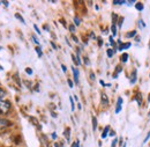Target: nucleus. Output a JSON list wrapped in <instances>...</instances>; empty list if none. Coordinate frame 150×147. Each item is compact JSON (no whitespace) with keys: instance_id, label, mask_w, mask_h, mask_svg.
Wrapping results in <instances>:
<instances>
[{"instance_id":"obj_14","label":"nucleus","mask_w":150,"mask_h":147,"mask_svg":"<svg viewBox=\"0 0 150 147\" xmlns=\"http://www.w3.org/2000/svg\"><path fill=\"white\" fill-rule=\"evenodd\" d=\"M15 18L18 19V20H20V21H21V22H22V23H23V24H24V23H25V21H24V19L22 18V16H21V15H20L19 13H16V14H15Z\"/></svg>"},{"instance_id":"obj_40","label":"nucleus","mask_w":150,"mask_h":147,"mask_svg":"<svg viewBox=\"0 0 150 147\" xmlns=\"http://www.w3.org/2000/svg\"><path fill=\"white\" fill-rule=\"evenodd\" d=\"M51 44H52V46H53V49H57V45H56V44H54V43H53V42H52Z\"/></svg>"},{"instance_id":"obj_36","label":"nucleus","mask_w":150,"mask_h":147,"mask_svg":"<svg viewBox=\"0 0 150 147\" xmlns=\"http://www.w3.org/2000/svg\"><path fill=\"white\" fill-rule=\"evenodd\" d=\"M2 5H5V6L7 7V6L9 5V4H8V1H2Z\"/></svg>"},{"instance_id":"obj_38","label":"nucleus","mask_w":150,"mask_h":147,"mask_svg":"<svg viewBox=\"0 0 150 147\" xmlns=\"http://www.w3.org/2000/svg\"><path fill=\"white\" fill-rule=\"evenodd\" d=\"M126 4H127V5H133L134 1H126Z\"/></svg>"},{"instance_id":"obj_17","label":"nucleus","mask_w":150,"mask_h":147,"mask_svg":"<svg viewBox=\"0 0 150 147\" xmlns=\"http://www.w3.org/2000/svg\"><path fill=\"white\" fill-rule=\"evenodd\" d=\"M69 101H71V107H72V110L74 111L75 110V106H74V100H73V97L71 96L69 97Z\"/></svg>"},{"instance_id":"obj_44","label":"nucleus","mask_w":150,"mask_h":147,"mask_svg":"<svg viewBox=\"0 0 150 147\" xmlns=\"http://www.w3.org/2000/svg\"><path fill=\"white\" fill-rule=\"evenodd\" d=\"M0 70H2V67H1V66H0Z\"/></svg>"},{"instance_id":"obj_5","label":"nucleus","mask_w":150,"mask_h":147,"mask_svg":"<svg viewBox=\"0 0 150 147\" xmlns=\"http://www.w3.org/2000/svg\"><path fill=\"white\" fill-rule=\"evenodd\" d=\"M102 104L103 106H108L109 104V98H108V96L104 93L102 94Z\"/></svg>"},{"instance_id":"obj_41","label":"nucleus","mask_w":150,"mask_h":147,"mask_svg":"<svg viewBox=\"0 0 150 147\" xmlns=\"http://www.w3.org/2000/svg\"><path fill=\"white\" fill-rule=\"evenodd\" d=\"M127 146V144H126V143H125V144H124V145H122V147H126Z\"/></svg>"},{"instance_id":"obj_3","label":"nucleus","mask_w":150,"mask_h":147,"mask_svg":"<svg viewBox=\"0 0 150 147\" xmlns=\"http://www.w3.org/2000/svg\"><path fill=\"white\" fill-rule=\"evenodd\" d=\"M8 125H9V122H8V121H6V119H1V118H0V130L7 128Z\"/></svg>"},{"instance_id":"obj_39","label":"nucleus","mask_w":150,"mask_h":147,"mask_svg":"<svg viewBox=\"0 0 150 147\" xmlns=\"http://www.w3.org/2000/svg\"><path fill=\"white\" fill-rule=\"evenodd\" d=\"M72 37H73V39H74V41H75V42H76V43L79 42V39H77V38H76V37H75V36H72Z\"/></svg>"},{"instance_id":"obj_6","label":"nucleus","mask_w":150,"mask_h":147,"mask_svg":"<svg viewBox=\"0 0 150 147\" xmlns=\"http://www.w3.org/2000/svg\"><path fill=\"white\" fill-rule=\"evenodd\" d=\"M72 71H73V74H74V81L76 83H79V71L75 67H72Z\"/></svg>"},{"instance_id":"obj_27","label":"nucleus","mask_w":150,"mask_h":147,"mask_svg":"<svg viewBox=\"0 0 150 147\" xmlns=\"http://www.w3.org/2000/svg\"><path fill=\"white\" fill-rule=\"evenodd\" d=\"M25 72H27V73L29 74V75H30V74H33V70L28 67V69H25Z\"/></svg>"},{"instance_id":"obj_1","label":"nucleus","mask_w":150,"mask_h":147,"mask_svg":"<svg viewBox=\"0 0 150 147\" xmlns=\"http://www.w3.org/2000/svg\"><path fill=\"white\" fill-rule=\"evenodd\" d=\"M11 109V103L6 100H0V113H7Z\"/></svg>"},{"instance_id":"obj_26","label":"nucleus","mask_w":150,"mask_h":147,"mask_svg":"<svg viewBox=\"0 0 150 147\" xmlns=\"http://www.w3.org/2000/svg\"><path fill=\"white\" fill-rule=\"evenodd\" d=\"M74 22H75V24H76V26H79V24H80V19L74 18Z\"/></svg>"},{"instance_id":"obj_23","label":"nucleus","mask_w":150,"mask_h":147,"mask_svg":"<svg viewBox=\"0 0 150 147\" xmlns=\"http://www.w3.org/2000/svg\"><path fill=\"white\" fill-rule=\"evenodd\" d=\"M79 145H80V141H79V140H76V141H75L74 144H73V145H72L71 147H80Z\"/></svg>"},{"instance_id":"obj_30","label":"nucleus","mask_w":150,"mask_h":147,"mask_svg":"<svg viewBox=\"0 0 150 147\" xmlns=\"http://www.w3.org/2000/svg\"><path fill=\"white\" fill-rule=\"evenodd\" d=\"M69 30H71L72 33H74L75 31V27L73 26V24H72V26H69Z\"/></svg>"},{"instance_id":"obj_18","label":"nucleus","mask_w":150,"mask_h":147,"mask_svg":"<svg viewBox=\"0 0 150 147\" xmlns=\"http://www.w3.org/2000/svg\"><path fill=\"white\" fill-rule=\"evenodd\" d=\"M124 4H126V1H121V0H115V1H113V5H124Z\"/></svg>"},{"instance_id":"obj_29","label":"nucleus","mask_w":150,"mask_h":147,"mask_svg":"<svg viewBox=\"0 0 150 147\" xmlns=\"http://www.w3.org/2000/svg\"><path fill=\"white\" fill-rule=\"evenodd\" d=\"M110 43H111L112 46H115V43H114V41H113V37H110Z\"/></svg>"},{"instance_id":"obj_11","label":"nucleus","mask_w":150,"mask_h":147,"mask_svg":"<svg viewBox=\"0 0 150 147\" xmlns=\"http://www.w3.org/2000/svg\"><path fill=\"white\" fill-rule=\"evenodd\" d=\"M135 35H136V30H133V31H129V33L126 34V36L128 37V38H132V37H134Z\"/></svg>"},{"instance_id":"obj_37","label":"nucleus","mask_w":150,"mask_h":147,"mask_svg":"<svg viewBox=\"0 0 150 147\" xmlns=\"http://www.w3.org/2000/svg\"><path fill=\"white\" fill-rule=\"evenodd\" d=\"M61 69H62V71H64V72H66V70H67L65 65H61Z\"/></svg>"},{"instance_id":"obj_25","label":"nucleus","mask_w":150,"mask_h":147,"mask_svg":"<svg viewBox=\"0 0 150 147\" xmlns=\"http://www.w3.org/2000/svg\"><path fill=\"white\" fill-rule=\"evenodd\" d=\"M122 22H124V18H120V20H119V23H118V27H119V28L121 27V24H122Z\"/></svg>"},{"instance_id":"obj_16","label":"nucleus","mask_w":150,"mask_h":147,"mask_svg":"<svg viewBox=\"0 0 150 147\" xmlns=\"http://www.w3.org/2000/svg\"><path fill=\"white\" fill-rule=\"evenodd\" d=\"M112 34H113V36H115L117 35V24H112Z\"/></svg>"},{"instance_id":"obj_21","label":"nucleus","mask_w":150,"mask_h":147,"mask_svg":"<svg viewBox=\"0 0 150 147\" xmlns=\"http://www.w3.org/2000/svg\"><path fill=\"white\" fill-rule=\"evenodd\" d=\"M139 24H140V28H144L146 27V23L142 20H139Z\"/></svg>"},{"instance_id":"obj_47","label":"nucleus","mask_w":150,"mask_h":147,"mask_svg":"<svg viewBox=\"0 0 150 147\" xmlns=\"http://www.w3.org/2000/svg\"><path fill=\"white\" fill-rule=\"evenodd\" d=\"M149 116H150V111H149Z\"/></svg>"},{"instance_id":"obj_15","label":"nucleus","mask_w":150,"mask_h":147,"mask_svg":"<svg viewBox=\"0 0 150 147\" xmlns=\"http://www.w3.org/2000/svg\"><path fill=\"white\" fill-rule=\"evenodd\" d=\"M69 132H71V130L69 129H66L65 130V137H66V139L69 141Z\"/></svg>"},{"instance_id":"obj_22","label":"nucleus","mask_w":150,"mask_h":147,"mask_svg":"<svg viewBox=\"0 0 150 147\" xmlns=\"http://www.w3.org/2000/svg\"><path fill=\"white\" fill-rule=\"evenodd\" d=\"M149 139H150V131H149V132H148V134H147V137H146V139L143 140V144H146V143H147V141H148Z\"/></svg>"},{"instance_id":"obj_20","label":"nucleus","mask_w":150,"mask_h":147,"mask_svg":"<svg viewBox=\"0 0 150 147\" xmlns=\"http://www.w3.org/2000/svg\"><path fill=\"white\" fill-rule=\"evenodd\" d=\"M5 95H6V92H5L2 88H0V100H1V98H4V96H5Z\"/></svg>"},{"instance_id":"obj_46","label":"nucleus","mask_w":150,"mask_h":147,"mask_svg":"<svg viewBox=\"0 0 150 147\" xmlns=\"http://www.w3.org/2000/svg\"><path fill=\"white\" fill-rule=\"evenodd\" d=\"M1 4H2V2H1V1H0V5H1Z\"/></svg>"},{"instance_id":"obj_34","label":"nucleus","mask_w":150,"mask_h":147,"mask_svg":"<svg viewBox=\"0 0 150 147\" xmlns=\"http://www.w3.org/2000/svg\"><path fill=\"white\" fill-rule=\"evenodd\" d=\"M98 45H99V46L103 45V41H102V38H98Z\"/></svg>"},{"instance_id":"obj_2","label":"nucleus","mask_w":150,"mask_h":147,"mask_svg":"<svg viewBox=\"0 0 150 147\" xmlns=\"http://www.w3.org/2000/svg\"><path fill=\"white\" fill-rule=\"evenodd\" d=\"M121 106H122V98L119 97L118 102H117V107H115V113H119L121 111Z\"/></svg>"},{"instance_id":"obj_4","label":"nucleus","mask_w":150,"mask_h":147,"mask_svg":"<svg viewBox=\"0 0 150 147\" xmlns=\"http://www.w3.org/2000/svg\"><path fill=\"white\" fill-rule=\"evenodd\" d=\"M118 43H119V50H120V51H122L124 49H128V48L131 46V43H125V44H121V42H120V41H119Z\"/></svg>"},{"instance_id":"obj_12","label":"nucleus","mask_w":150,"mask_h":147,"mask_svg":"<svg viewBox=\"0 0 150 147\" xmlns=\"http://www.w3.org/2000/svg\"><path fill=\"white\" fill-rule=\"evenodd\" d=\"M97 129V119H96V117H93V130L96 131Z\"/></svg>"},{"instance_id":"obj_31","label":"nucleus","mask_w":150,"mask_h":147,"mask_svg":"<svg viewBox=\"0 0 150 147\" xmlns=\"http://www.w3.org/2000/svg\"><path fill=\"white\" fill-rule=\"evenodd\" d=\"M84 64H86V65H89V64H90V63H89V59H88L87 57L84 58Z\"/></svg>"},{"instance_id":"obj_7","label":"nucleus","mask_w":150,"mask_h":147,"mask_svg":"<svg viewBox=\"0 0 150 147\" xmlns=\"http://www.w3.org/2000/svg\"><path fill=\"white\" fill-rule=\"evenodd\" d=\"M109 131H110V126H106L104 131H103V133H102V138L103 139H105L106 137H108V133H109Z\"/></svg>"},{"instance_id":"obj_19","label":"nucleus","mask_w":150,"mask_h":147,"mask_svg":"<svg viewBox=\"0 0 150 147\" xmlns=\"http://www.w3.org/2000/svg\"><path fill=\"white\" fill-rule=\"evenodd\" d=\"M36 52H37L38 57H42V56H43V52H42V50H40V48H39V46L36 48Z\"/></svg>"},{"instance_id":"obj_8","label":"nucleus","mask_w":150,"mask_h":147,"mask_svg":"<svg viewBox=\"0 0 150 147\" xmlns=\"http://www.w3.org/2000/svg\"><path fill=\"white\" fill-rule=\"evenodd\" d=\"M143 7H144V6H143L142 2H136V4H135V8H136L137 11H140V12L143 11Z\"/></svg>"},{"instance_id":"obj_43","label":"nucleus","mask_w":150,"mask_h":147,"mask_svg":"<svg viewBox=\"0 0 150 147\" xmlns=\"http://www.w3.org/2000/svg\"><path fill=\"white\" fill-rule=\"evenodd\" d=\"M148 101H150V95H149V97H148Z\"/></svg>"},{"instance_id":"obj_10","label":"nucleus","mask_w":150,"mask_h":147,"mask_svg":"<svg viewBox=\"0 0 150 147\" xmlns=\"http://www.w3.org/2000/svg\"><path fill=\"white\" fill-rule=\"evenodd\" d=\"M114 50H112V49H108V51H106V54H108V57L109 58H111V57H113V55H114Z\"/></svg>"},{"instance_id":"obj_33","label":"nucleus","mask_w":150,"mask_h":147,"mask_svg":"<svg viewBox=\"0 0 150 147\" xmlns=\"http://www.w3.org/2000/svg\"><path fill=\"white\" fill-rule=\"evenodd\" d=\"M33 41H34V42H35L36 44H39V42H38V39H37V38H36V37H35V36H33Z\"/></svg>"},{"instance_id":"obj_13","label":"nucleus","mask_w":150,"mask_h":147,"mask_svg":"<svg viewBox=\"0 0 150 147\" xmlns=\"http://www.w3.org/2000/svg\"><path fill=\"white\" fill-rule=\"evenodd\" d=\"M127 60H128V55L127 54H124V55L121 56V61L122 63H126Z\"/></svg>"},{"instance_id":"obj_28","label":"nucleus","mask_w":150,"mask_h":147,"mask_svg":"<svg viewBox=\"0 0 150 147\" xmlns=\"http://www.w3.org/2000/svg\"><path fill=\"white\" fill-rule=\"evenodd\" d=\"M117 143H118V138H115V139H114V140L112 141V146H111V147H115Z\"/></svg>"},{"instance_id":"obj_24","label":"nucleus","mask_w":150,"mask_h":147,"mask_svg":"<svg viewBox=\"0 0 150 147\" xmlns=\"http://www.w3.org/2000/svg\"><path fill=\"white\" fill-rule=\"evenodd\" d=\"M67 81H68V85H69V87H71V88H73V86H74V83H73V81H72L71 79H68Z\"/></svg>"},{"instance_id":"obj_45","label":"nucleus","mask_w":150,"mask_h":147,"mask_svg":"<svg viewBox=\"0 0 150 147\" xmlns=\"http://www.w3.org/2000/svg\"><path fill=\"white\" fill-rule=\"evenodd\" d=\"M149 49H150V42H149Z\"/></svg>"},{"instance_id":"obj_42","label":"nucleus","mask_w":150,"mask_h":147,"mask_svg":"<svg viewBox=\"0 0 150 147\" xmlns=\"http://www.w3.org/2000/svg\"><path fill=\"white\" fill-rule=\"evenodd\" d=\"M54 146H56V147H59V145H58V144H56V145H54Z\"/></svg>"},{"instance_id":"obj_9","label":"nucleus","mask_w":150,"mask_h":147,"mask_svg":"<svg viewBox=\"0 0 150 147\" xmlns=\"http://www.w3.org/2000/svg\"><path fill=\"white\" fill-rule=\"evenodd\" d=\"M135 81H136V71H133L131 76V83H135Z\"/></svg>"},{"instance_id":"obj_35","label":"nucleus","mask_w":150,"mask_h":147,"mask_svg":"<svg viewBox=\"0 0 150 147\" xmlns=\"http://www.w3.org/2000/svg\"><path fill=\"white\" fill-rule=\"evenodd\" d=\"M51 138H52V139H57V133H52V134H51Z\"/></svg>"},{"instance_id":"obj_32","label":"nucleus","mask_w":150,"mask_h":147,"mask_svg":"<svg viewBox=\"0 0 150 147\" xmlns=\"http://www.w3.org/2000/svg\"><path fill=\"white\" fill-rule=\"evenodd\" d=\"M34 28H35V30H36V31H37V34H40V30H39V29H38V27H37V26H36V24H35V26H34Z\"/></svg>"}]
</instances>
